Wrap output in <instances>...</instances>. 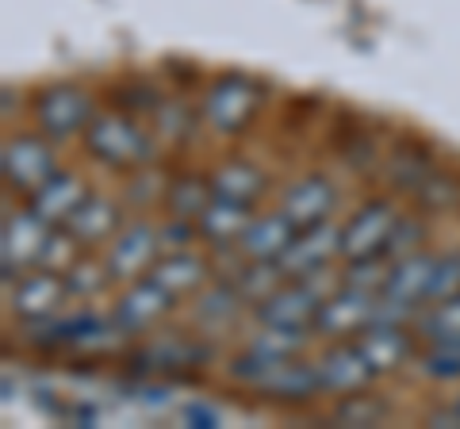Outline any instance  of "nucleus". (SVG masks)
<instances>
[{
	"label": "nucleus",
	"mask_w": 460,
	"mask_h": 429,
	"mask_svg": "<svg viewBox=\"0 0 460 429\" xmlns=\"http://www.w3.org/2000/svg\"><path fill=\"white\" fill-rule=\"evenodd\" d=\"M84 150L111 169H142L154 162V142L131 116H93L84 127Z\"/></svg>",
	"instance_id": "1"
},
{
	"label": "nucleus",
	"mask_w": 460,
	"mask_h": 429,
	"mask_svg": "<svg viewBox=\"0 0 460 429\" xmlns=\"http://www.w3.org/2000/svg\"><path fill=\"white\" fill-rule=\"evenodd\" d=\"M261 96H265L261 81H253L246 74H223V77H215L208 84L199 111H204V123L211 127V131L238 135L253 123L257 108H261Z\"/></svg>",
	"instance_id": "2"
},
{
	"label": "nucleus",
	"mask_w": 460,
	"mask_h": 429,
	"mask_svg": "<svg viewBox=\"0 0 460 429\" xmlns=\"http://www.w3.org/2000/svg\"><path fill=\"white\" fill-rule=\"evenodd\" d=\"M376 303H380L376 292L357 288V284H341V288H334L319 303V311L311 319V330L330 341H349L365 326L376 322Z\"/></svg>",
	"instance_id": "3"
},
{
	"label": "nucleus",
	"mask_w": 460,
	"mask_h": 429,
	"mask_svg": "<svg viewBox=\"0 0 460 429\" xmlns=\"http://www.w3.org/2000/svg\"><path fill=\"white\" fill-rule=\"evenodd\" d=\"M0 169H4L8 192L31 196L35 188H42V184L58 173V157L42 135H16V138L4 142V150H0Z\"/></svg>",
	"instance_id": "4"
},
{
	"label": "nucleus",
	"mask_w": 460,
	"mask_h": 429,
	"mask_svg": "<svg viewBox=\"0 0 460 429\" xmlns=\"http://www.w3.org/2000/svg\"><path fill=\"white\" fill-rule=\"evenodd\" d=\"M399 219H402V214L392 207V199H368V204L341 226L338 257H345V261H368V257H384V246H387V238H392Z\"/></svg>",
	"instance_id": "5"
},
{
	"label": "nucleus",
	"mask_w": 460,
	"mask_h": 429,
	"mask_svg": "<svg viewBox=\"0 0 460 429\" xmlns=\"http://www.w3.org/2000/svg\"><path fill=\"white\" fill-rule=\"evenodd\" d=\"M93 116H96V104L81 84H50L47 92L35 96V119L47 138L84 135V127L93 123Z\"/></svg>",
	"instance_id": "6"
},
{
	"label": "nucleus",
	"mask_w": 460,
	"mask_h": 429,
	"mask_svg": "<svg viewBox=\"0 0 460 429\" xmlns=\"http://www.w3.org/2000/svg\"><path fill=\"white\" fill-rule=\"evenodd\" d=\"M319 276L280 284L277 292L257 303V322L261 326H284V330H311L314 311H319V303L330 295V292H319Z\"/></svg>",
	"instance_id": "7"
},
{
	"label": "nucleus",
	"mask_w": 460,
	"mask_h": 429,
	"mask_svg": "<svg viewBox=\"0 0 460 429\" xmlns=\"http://www.w3.org/2000/svg\"><path fill=\"white\" fill-rule=\"evenodd\" d=\"M50 223H42L39 214L27 207L20 214H8L4 219V284H12V276H23L31 265L42 261V250L50 241Z\"/></svg>",
	"instance_id": "8"
},
{
	"label": "nucleus",
	"mask_w": 460,
	"mask_h": 429,
	"mask_svg": "<svg viewBox=\"0 0 460 429\" xmlns=\"http://www.w3.org/2000/svg\"><path fill=\"white\" fill-rule=\"evenodd\" d=\"M157 246H162V234L146 223H135V226H123L119 234L108 241V273L115 280H138L146 276L154 261H157Z\"/></svg>",
	"instance_id": "9"
},
{
	"label": "nucleus",
	"mask_w": 460,
	"mask_h": 429,
	"mask_svg": "<svg viewBox=\"0 0 460 429\" xmlns=\"http://www.w3.org/2000/svg\"><path fill=\"white\" fill-rule=\"evenodd\" d=\"M314 368H319V383L323 391L330 395H353V391H365L372 376H376V368L368 364V356L361 353V346L349 337V341H338V346H330L319 361H314Z\"/></svg>",
	"instance_id": "10"
},
{
	"label": "nucleus",
	"mask_w": 460,
	"mask_h": 429,
	"mask_svg": "<svg viewBox=\"0 0 460 429\" xmlns=\"http://www.w3.org/2000/svg\"><path fill=\"white\" fill-rule=\"evenodd\" d=\"M66 299H69L66 276L35 265V273L16 276V288H12V311L27 322H47V319H54V311L62 307Z\"/></svg>",
	"instance_id": "11"
},
{
	"label": "nucleus",
	"mask_w": 460,
	"mask_h": 429,
	"mask_svg": "<svg viewBox=\"0 0 460 429\" xmlns=\"http://www.w3.org/2000/svg\"><path fill=\"white\" fill-rule=\"evenodd\" d=\"M257 395L272 398V403H311L314 395H323V383H319V368L314 361H280V364H269L265 376L253 383Z\"/></svg>",
	"instance_id": "12"
},
{
	"label": "nucleus",
	"mask_w": 460,
	"mask_h": 429,
	"mask_svg": "<svg viewBox=\"0 0 460 429\" xmlns=\"http://www.w3.org/2000/svg\"><path fill=\"white\" fill-rule=\"evenodd\" d=\"M172 307H177V299H172L165 288H157V284L146 276V280H138V284H131V288L123 292V299H119V307H115L111 319L119 322L123 334H146L165 319Z\"/></svg>",
	"instance_id": "13"
},
{
	"label": "nucleus",
	"mask_w": 460,
	"mask_h": 429,
	"mask_svg": "<svg viewBox=\"0 0 460 429\" xmlns=\"http://www.w3.org/2000/svg\"><path fill=\"white\" fill-rule=\"evenodd\" d=\"M338 234L334 226H307V231H299L296 241L284 250L280 257V273L288 280H307V276H319L323 273V265L330 261V257L338 253Z\"/></svg>",
	"instance_id": "14"
},
{
	"label": "nucleus",
	"mask_w": 460,
	"mask_h": 429,
	"mask_svg": "<svg viewBox=\"0 0 460 429\" xmlns=\"http://www.w3.org/2000/svg\"><path fill=\"white\" fill-rule=\"evenodd\" d=\"M84 199H89V184H84V177L77 173H58L42 184V188H35L31 196H27V207H31L42 223L50 226H66L69 214H74Z\"/></svg>",
	"instance_id": "15"
},
{
	"label": "nucleus",
	"mask_w": 460,
	"mask_h": 429,
	"mask_svg": "<svg viewBox=\"0 0 460 429\" xmlns=\"http://www.w3.org/2000/svg\"><path fill=\"white\" fill-rule=\"evenodd\" d=\"M334 204H338L334 184H330L323 173H311V177L296 180L292 188L284 192V199H280V211H284L288 219L296 223V231H307V226H319V223H326V214L334 211Z\"/></svg>",
	"instance_id": "16"
},
{
	"label": "nucleus",
	"mask_w": 460,
	"mask_h": 429,
	"mask_svg": "<svg viewBox=\"0 0 460 429\" xmlns=\"http://www.w3.org/2000/svg\"><path fill=\"white\" fill-rule=\"evenodd\" d=\"M296 234H299L296 223L284 211H272V214H261V219H250V226L242 231L234 246L246 261H280L284 250L296 241Z\"/></svg>",
	"instance_id": "17"
},
{
	"label": "nucleus",
	"mask_w": 460,
	"mask_h": 429,
	"mask_svg": "<svg viewBox=\"0 0 460 429\" xmlns=\"http://www.w3.org/2000/svg\"><path fill=\"white\" fill-rule=\"evenodd\" d=\"M66 231L74 234V241L81 250H93V246H104L119 234V204H111V199L89 192V199L69 214Z\"/></svg>",
	"instance_id": "18"
},
{
	"label": "nucleus",
	"mask_w": 460,
	"mask_h": 429,
	"mask_svg": "<svg viewBox=\"0 0 460 429\" xmlns=\"http://www.w3.org/2000/svg\"><path fill=\"white\" fill-rule=\"evenodd\" d=\"M146 276L157 284V288H165L172 299H184V295H196L208 284V261L189 253V250H181V253L157 257Z\"/></svg>",
	"instance_id": "19"
},
{
	"label": "nucleus",
	"mask_w": 460,
	"mask_h": 429,
	"mask_svg": "<svg viewBox=\"0 0 460 429\" xmlns=\"http://www.w3.org/2000/svg\"><path fill=\"white\" fill-rule=\"evenodd\" d=\"M135 356H142V368L146 372H181V368H199L208 361V349L199 346V341L184 337V334H162L146 341Z\"/></svg>",
	"instance_id": "20"
},
{
	"label": "nucleus",
	"mask_w": 460,
	"mask_h": 429,
	"mask_svg": "<svg viewBox=\"0 0 460 429\" xmlns=\"http://www.w3.org/2000/svg\"><path fill=\"white\" fill-rule=\"evenodd\" d=\"M357 346H361V353L368 356V364L376 368V376L380 372L399 368L411 356V337L399 322H380L376 319L372 326H365V330L357 334Z\"/></svg>",
	"instance_id": "21"
},
{
	"label": "nucleus",
	"mask_w": 460,
	"mask_h": 429,
	"mask_svg": "<svg viewBox=\"0 0 460 429\" xmlns=\"http://www.w3.org/2000/svg\"><path fill=\"white\" fill-rule=\"evenodd\" d=\"M250 204H234V199L211 196V204L204 207V214L196 219L199 238H208L211 246H234L242 238V231L250 226Z\"/></svg>",
	"instance_id": "22"
},
{
	"label": "nucleus",
	"mask_w": 460,
	"mask_h": 429,
	"mask_svg": "<svg viewBox=\"0 0 460 429\" xmlns=\"http://www.w3.org/2000/svg\"><path fill=\"white\" fill-rule=\"evenodd\" d=\"M211 188L215 196H223V199H234V204H257V196L265 192V173L257 165L250 162H223L219 169H215V177H211Z\"/></svg>",
	"instance_id": "23"
},
{
	"label": "nucleus",
	"mask_w": 460,
	"mask_h": 429,
	"mask_svg": "<svg viewBox=\"0 0 460 429\" xmlns=\"http://www.w3.org/2000/svg\"><path fill=\"white\" fill-rule=\"evenodd\" d=\"M211 180L204 177H177V180H165V207L172 219H189L196 223L199 214H204V207L211 204Z\"/></svg>",
	"instance_id": "24"
},
{
	"label": "nucleus",
	"mask_w": 460,
	"mask_h": 429,
	"mask_svg": "<svg viewBox=\"0 0 460 429\" xmlns=\"http://www.w3.org/2000/svg\"><path fill=\"white\" fill-rule=\"evenodd\" d=\"M419 334L434 346V341H453L460 337V295L438 299V303H426V311L419 314Z\"/></svg>",
	"instance_id": "25"
},
{
	"label": "nucleus",
	"mask_w": 460,
	"mask_h": 429,
	"mask_svg": "<svg viewBox=\"0 0 460 429\" xmlns=\"http://www.w3.org/2000/svg\"><path fill=\"white\" fill-rule=\"evenodd\" d=\"M387 180L402 192H419V184L429 177V157L426 150H411V146H395L387 153Z\"/></svg>",
	"instance_id": "26"
},
{
	"label": "nucleus",
	"mask_w": 460,
	"mask_h": 429,
	"mask_svg": "<svg viewBox=\"0 0 460 429\" xmlns=\"http://www.w3.org/2000/svg\"><path fill=\"white\" fill-rule=\"evenodd\" d=\"M280 265L277 261H250L242 273L234 276V288H238V295L246 299V303H261L265 295H272L280 288Z\"/></svg>",
	"instance_id": "27"
},
{
	"label": "nucleus",
	"mask_w": 460,
	"mask_h": 429,
	"mask_svg": "<svg viewBox=\"0 0 460 429\" xmlns=\"http://www.w3.org/2000/svg\"><path fill=\"white\" fill-rule=\"evenodd\" d=\"M422 372L434 380H460V337L434 341V346L422 353Z\"/></svg>",
	"instance_id": "28"
},
{
	"label": "nucleus",
	"mask_w": 460,
	"mask_h": 429,
	"mask_svg": "<svg viewBox=\"0 0 460 429\" xmlns=\"http://www.w3.org/2000/svg\"><path fill=\"white\" fill-rule=\"evenodd\" d=\"M380 418H384V403L365 391L341 395V403L334 410V422H349V425H376Z\"/></svg>",
	"instance_id": "29"
},
{
	"label": "nucleus",
	"mask_w": 460,
	"mask_h": 429,
	"mask_svg": "<svg viewBox=\"0 0 460 429\" xmlns=\"http://www.w3.org/2000/svg\"><path fill=\"white\" fill-rule=\"evenodd\" d=\"M62 276H66V292L77 295V299L100 292V288H104V284L111 280L108 265H89V261H77V265L69 268V273H62Z\"/></svg>",
	"instance_id": "30"
},
{
	"label": "nucleus",
	"mask_w": 460,
	"mask_h": 429,
	"mask_svg": "<svg viewBox=\"0 0 460 429\" xmlns=\"http://www.w3.org/2000/svg\"><path fill=\"white\" fill-rule=\"evenodd\" d=\"M419 204L422 207H445V204H453L456 199V177H449V173H434L429 169V177L419 184Z\"/></svg>",
	"instance_id": "31"
},
{
	"label": "nucleus",
	"mask_w": 460,
	"mask_h": 429,
	"mask_svg": "<svg viewBox=\"0 0 460 429\" xmlns=\"http://www.w3.org/2000/svg\"><path fill=\"white\" fill-rule=\"evenodd\" d=\"M449 295H460V253L438 257V273H434V284H429V303Z\"/></svg>",
	"instance_id": "32"
},
{
	"label": "nucleus",
	"mask_w": 460,
	"mask_h": 429,
	"mask_svg": "<svg viewBox=\"0 0 460 429\" xmlns=\"http://www.w3.org/2000/svg\"><path fill=\"white\" fill-rule=\"evenodd\" d=\"M184 422H196V425H219V410H211L208 403H189V407H184Z\"/></svg>",
	"instance_id": "33"
},
{
	"label": "nucleus",
	"mask_w": 460,
	"mask_h": 429,
	"mask_svg": "<svg viewBox=\"0 0 460 429\" xmlns=\"http://www.w3.org/2000/svg\"><path fill=\"white\" fill-rule=\"evenodd\" d=\"M453 407H456V410H460V398H456V403H453Z\"/></svg>",
	"instance_id": "34"
}]
</instances>
